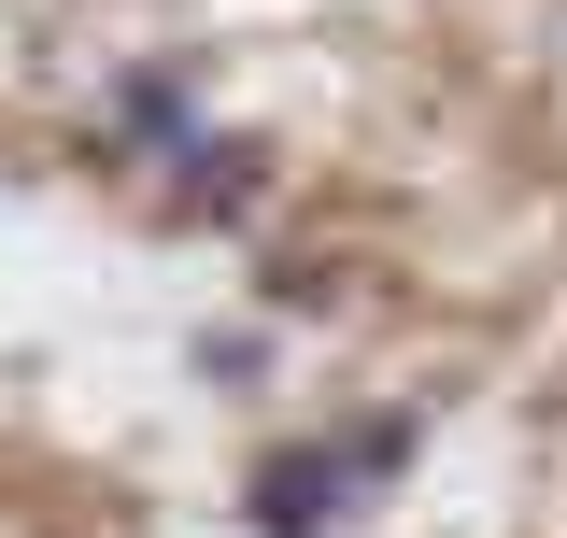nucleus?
Here are the masks:
<instances>
[{
	"label": "nucleus",
	"mask_w": 567,
	"mask_h": 538,
	"mask_svg": "<svg viewBox=\"0 0 567 538\" xmlns=\"http://www.w3.org/2000/svg\"><path fill=\"white\" fill-rule=\"evenodd\" d=\"M354 454L341 439H270L256 454V482H241V510H256V538H327V525H354Z\"/></svg>",
	"instance_id": "nucleus-1"
},
{
	"label": "nucleus",
	"mask_w": 567,
	"mask_h": 538,
	"mask_svg": "<svg viewBox=\"0 0 567 538\" xmlns=\"http://www.w3.org/2000/svg\"><path fill=\"white\" fill-rule=\"evenodd\" d=\"M171 170H185V185H171V213H185V227H241V213L270 199V142H213V128H185L171 142Z\"/></svg>",
	"instance_id": "nucleus-2"
}]
</instances>
